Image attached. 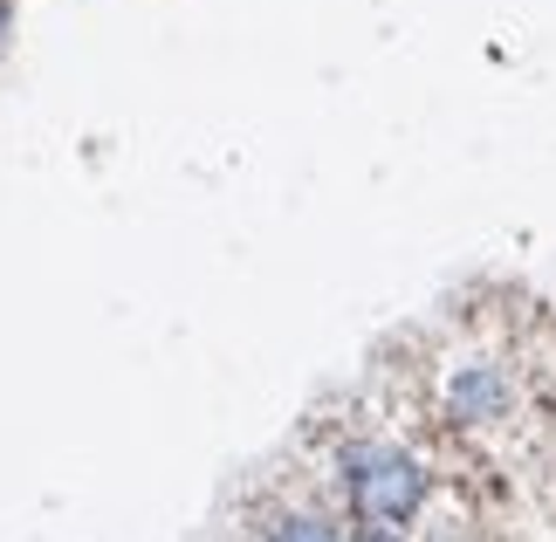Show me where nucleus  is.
Wrapping results in <instances>:
<instances>
[{"instance_id":"nucleus-2","label":"nucleus","mask_w":556,"mask_h":542,"mask_svg":"<svg viewBox=\"0 0 556 542\" xmlns=\"http://www.w3.org/2000/svg\"><path fill=\"white\" fill-rule=\"evenodd\" d=\"M330 481H337V515L351 529H392V535L419 529L433 515V494H440L433 461L384 426H357L337 440Z\"/></svg>"},{"instance_id":"nucleus-1","label":"nucleus","mask_w":556,"mask_h":542,"mask_svg":"<svg viewBox=\"0 0 556 542\" xmlns=\"http://www.w3.org/2000/svg\"><path fill=\"white\" fill-rule=\"evenodd\" d=\"M419 405L433 412V432L460 446H502L508 432L522 426L529 385L516 371V351L502 337L467 330L454 343H440L433 357L419 364Z\"/></svg>"},{"instance_id":"nucleus-3","label":"nucleus","mask_w":556,"mask_h":542,"mask_svg":"<svg viewBox=\"0 0 556 542\" xmlns=\"http://www.w3.org/2000/svg\"><path fill=\"white\" fill-rule=\"evenodd\" d=\"M344 515L316 494H295V502H268L262 522H254V542H344Z\"/></svg>"},{"instance_id":"nucleus-4","label":"nucleus","mask_w":556,"mask_h":542,"mask_svg":"<svg viewBox=\"0 0 556 542\" xmlns=\"http://www.w3.org/2000/svg\"><path fill=\"white\" fill-rule=\"evenodd\" d=\"M344 542H413V535H392V529H344Z\"/></svg>"},{"instance_id":"nucleus-5","label":"nucleus","mask_w":556,"mask_h":542,"mask_svg":"<svg viewBox=\"0 0 556 542\" xmlns=\"http://www.w3.org/2000/svg\"><path fill=\"white\" fill-rule=\"evenodd\" d=\"M8 35H14V0H0V55H8Z\"/></svg>"}]
</instances>
